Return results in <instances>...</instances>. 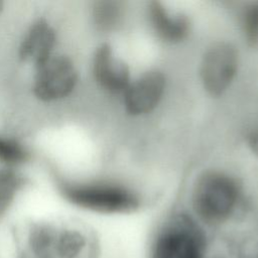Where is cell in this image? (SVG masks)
<instances>
[{"mask_svg": "<svg viewBox=\"0 0 258 258\" xmlns=\"http://www.w3.org/2000/svg\"><path fill=\"white\" fill-rule=\"evenodd\" d=\"M247 143L251 152L258 157V129L253 130L249 134L247 138Z\"/></svg>", "mask_w": 258, "mask_h": 258, "instance_id": "5bb4252c", "label": "cell"}, {"mask_svg": "<svg viewBox=\"0 0 258 258\" xmlns=\"http://www.w3.org/2000/svg\"><path fill=\"white\" fill-rule=\"evenodd\" d=\"M240 64L237 47L225 40L212 43L204 52L200 63V80L212 97L224 95L235 81Z\"/></svg>", "mask_w": 258, "mask_h": 258, "instance_id": "3957f363", "label": "cell"}, {"mask_svg": "<svg viewBox=\"0 0 258 258\" xmlns=\"http://www.w3.org/2000/svg\"><path fill=\"white\" fill-rule=\"evenodd\" d=\"M153 258H203L202 235L196 222L184 214L174 216L158 235Z\"/></svg>", "mask_w": 258, "mask_h": 258, "instance_id": "277c9868", "label": "cell"}, {"mask_svg": "<svg viewBox=\"0 0 258 258\" xmlns=\"http://www.w3.org/2000/svg\"><path fill=\"white\" fill-rule=\"evenodd\" d=\"M27 153L16 142L0 137V160L9 164L21 163L26 159Z\"/></svg>", "mask_w": 258, "mask_h": 258, "instance_id": "4fadbf2b", "label": "cell"}, {"mask_svg": "<svg viewBox=\"0 0 258 258\" xmlns=\"http://www.w3.org/2000/svg\"><path fill=\"white\" fill-rule=\"evenodd\" d=\"M166 77L160 70H147L132 80L123 93L125 111L134 117L153 112L161 103L166 90Z\"/></svg>", "mask_w": 258, "mask_h": 258, "instance_id": "8992f818", "label": "cell"}, {"mask_svg": "<svg viewBox=\"0 0 258 258\" xmlns=\"http://www.w3.org/2000/svg\"><path fill=\"white\" fill-rule=\"evenodd\" d=\"M241 197V186L230 173L210 169L197 178L191 191V207L200 220L221 224L235 212Z\"/></svg>", "mask_w": 258, "mask_h": 258, "instance_id": "6da1fadb", "label": "cell"}, {"mask_svg": "<svg viewBox=\"0 0 258 258\" xmlns=\"http://www.w3.org/2000/svg\"><path fill=\"white\" fill-rule=\"evenodd\" d=\"M55 42V34L49 24L42 19L34 22L24 36L19 56L23 60H30L39 66L50 55Z\"/></svg>", "mask_w": 258, "mask_h": 258, "instance_id": "9c48e42d", "label": "cell"}, {"mask_svg": "<svg viewBox=\"0 0 258 258\" xmlns=\"http://www.w3.org/2000/svg\"><path fill=\"white\" fill-rule=\"evenodd\" d=\"M146 16L152 33L167 44H176L185 40L190 32V20L186 14L171 11L159 1L147 4Z\"/></svg>", "mask_w": 258, "mask_h": 258, "instance_id": "ba28073f", "label": "cell"}, {"mask_svg": "<svg viewBox=\"0 0 258 258\" xmlns=\"http://www.w3.org/2000/svg\"><path fill=\"white\" fill-rule=\"evenodd\" d=\"M22 184V178L10 169L0 168V219L11 206Z\"/></svg>", "mask_w": 258, "mask_h": 258, "instance_id": "8fae6325", "label": "cell"}, {"mask_svg": "<svg viewBox=\"0 0 258 258\" xmlns=\"http://www.w3.org/2000/svg\"><path fill=\"white\" fill-rule=\"evenodd\" d=\"M92 68L99 86L113 94L123 95L132 81L128 64L115 54L108 43H102L97 47Z\"/></svg>", "mask_w": 258, "mask_h": 258, "instance_id": "52a82bcc", "label": "cell"}, {"mask_svg": "<svg viewBox=\"0 0 258 258\" xmlns=\"http://www.w3.org/2000/svg\"><path fill=\"white\" fill-rule=\"evenodd\" d=\"M243 37L249 45L258 44V1L247 4L240 14Z\"/></svg>", "mask_w": 258, "mask_h": 258, "instance_id": "7c38bea8", "label": "cell"}, {"mask_svg": "<svg viewBox=\"0 0 258 258\" xmlns=\"http://www.w3.org/2000/svg\"><path fill=\"white\" fill-rule=\"evenodd\" d=\"M2 9H3V2H2V1H0V13H1Z\"/></svg>", "mask_w": 258, "mask_h": 258, "instance_id": "9a60e30c", "label": "cell"}, {"mask_svg": "<svg viewBox=\"0 0 258 258\" xmlns=\"http://www.w3.org/2000/svg\"><path fill=\"white\" fill-rule=\"evenodd\" d=\"M33 92L42 101H54L67 97L78 80L73 61L64 55H50L36 67Z\"/></svg>", "mask_w": 258, "mask_h": 258, "instance_id": "5b68a950", "label": "cell"}, {"mask_svg": "<svg viewBox=\"0 0 258 258\" xmlns=\"http://www.w3.org/2000/svg\"><path fill=\"white\" fill-rule=\"evenodd\" d=\"M93 21L95 26L104 32L115 30L122 22L124 6L122 2L114 0H101L94 3Z\"/></svg>", "mask_w": 258, "mask_h": 258, "instance_id": "30bf717a", "label": "cell"}, {"mask_svg": "<svg viewBox=\"0 0 258 258\" xmlns=\"http://www.w3.org/2000/svg\"><path fill=\"white\" fill-rule=\"evenodd\" d=\"M62 194L70 203L99 214H131L141 206L138 192L118 182L71 184Z\"/></svg>", "mask_w": 258, "mask_h": 258, "instance_id": "7a4b0ae2", "label": "cell"}]
</instances>
